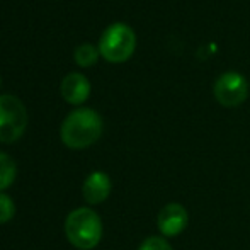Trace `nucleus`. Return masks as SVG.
I'll return each instance as SVG.
<instances>
[{
  "label": "nucleus",
  "instance_id": "obj_1",
  "mask_svg": "<svg viewBox=\"0 0 250 250\" xmlns=\"http://www.w3.org/2000/svg\"><path fill=\"white\" fill-rule=\"evenodd\" d=\"M102 135V118L90 107H77L63 119L60 136L68 148H87Z\"/></svg>",
  "mask_w": 250,
  "mask_h": 250
},
{
  "label": "nucleus",
  "instance_id": "obj_2",
  "mask_svg": "<svg viewBox=\"0 0 250 250\" xmlns=\"http://www.w3.org/2000/svg\"><path fill=\"white\" fill-rule=\"evenodd\" d=\"M65 235L73 247L92 250L102 238L101 216L90 208H77L65 220Z\"/></svg>",
  "mask_w": 250,
  "mask_h": 250
},
{
  "label": "nucleus",
  "instance_id": "obj_3",
  "mask_svg": "<svg viewBox=\"0 0 250 250\" xmlns=\"http://www.w3.org/2000/svg\"><path fill=\"white\" fill-rule=\"evenodd\" d=\"M135 46V31L125 22H114L105 27L99 41V51L109 62H125L133 55Z\"/></svg>",
  "mask_w": 250,
  "mask_h": 250
},
{
  "label": "nucleus",
  "instance_id": "obj_4",
  "mask_svg": "<svg viewBox=\"0 0 250 250\" xmlns=\"http://www.w3.org/2000/svg\"><path fill=\"white\" fill-rule=\"evenodd\" d=\"M27 126V111L24 102L12 94L0 96V142L12 143Z\"/></svg>",
  "mask_w": 250,
  "mask_h": 250
},
{
  "label": "nucleus",
  "instance_id": "obj_5",
  "mask_svg": "<svg viewBox=\"0 0 250 250\" xmlns=\"http://www.w3.org/2000/svg\"><path fill=\"white\" fill-rule=\"evenodd\" d=\"M214 97L225 107H237L249 97V82L238 72H225L214 82Z\"/></svg>",
  "mask_w": 250,
  "mask_h": 250
},
{
  "label": "nucleus",
  "instance_id": "obj_6",
  "mask_svg": "<svg viewBox=\"0 0 250 250\" xmlns=\"http://www.w3.org/2000/svg\"><path fill=\"white\" fill-rule=\"evenodd\" d=\"M189 223V214L186 208L179 203L165 204L157 216V227L164 237H177L186 230Z\"/></svg>",
  "mask_w": 250,
  "mask_h": 250
},
{
  "label": "nucleus",
  "instance_id": "obj_7",
  "mask_svg": "<svg viewBox=\"0 0 250 250\" xmlns=\"http://www.w3.org/2000/svg\"><path fill=\"white\" fill-rule=\"evenodd\" d=\"M111 177H109L105 172H92V174L87 175V179L83 181L82 186V194L83 199L89 204H101L111 194Z\"/></svg>",
  "mask_w": 250,
  "mask_h": 250
},
{
  "label": "nucleus",
  "instance_id": "obj_8",
  "mask_svg": "<svg viewBox=\"0 0 250 250\" xmlns=\"http://www.w3.org/2000/svg\"><path fill=\"white\" fill-rule=\"evenodd\" d=\"M62 94L72 104H82L90 94V82L83 73L70 72L62 80Z\"/></svg>",
  "mask_w": 250,
  "mask_h": 250
},
{
  "label": "nucleus",
  "instance_id": "obj_9",
  "mask_svg": "<svg viewBox=\"0 0 250 250\" xmlns=\"http://www.w3.org/2000/svg\"><path fill=\"white\" fill-rule=\"evenodd\" d=\"M17 175L16 162L10 155L0 151V192L5 191L7 188L14 184Z\"/></svg>",
  "mask_w": 250,
  "mask_h": 250
},
{
  "label": "nucleus",
  "instance_id": "obj_10",
  "mask_svg": "<svg viewBox=\"0 0 250 250\" xmlns=\"http://www.w3.org/2000/svg\"><path fill=\"white\" fill-rule=\"evenodd\" d=\"M73 55H75V60H77V63H79V65L89 66L97 60L99 51H97V48L94 46V44L82 43V44H79V46L75 48V53H73Z\"/></svg>",
  "mask_w": 250,
  "mask_h": 250
},
{
  "label": "nucleus",
  "instance_id": "obj_11",
  "mask_svg": "<svg viewBox=\"0 0 250 250\" xmlns=\"http://www.w3.org/2000/svg\"><path fill=\"white\" fill-rule=\"evenodd\" d=\"M16 214V204L5 192H0V225L9 223Z\"/></svg>",
  "mask_w": 250,
  "mask_h": 250
},
{
  "label": "nucleus",
  "instance_id": "obj_12",
  "mask_svg": "<svg viewBox=\"0 0 250 250\" xmlns=\"http://www.w3.org/2000/svg\"><path fill=\"white\" fill-rule=\"evenodd\" d=\"M138 250H174L172 245L164 237H148L142 242Z\"/></svg>",
  "mask_w": 250,
  "mask_h": 250
}]
</instances>
